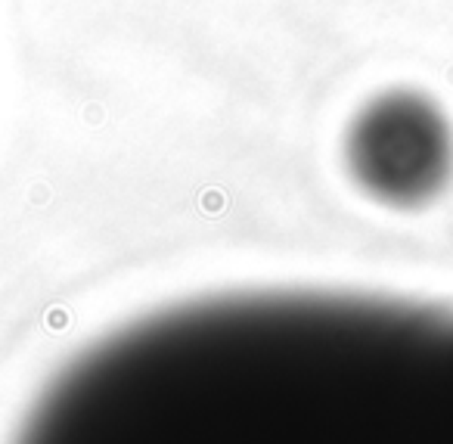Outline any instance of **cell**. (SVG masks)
I'll return each mask as SVG.
<instances>
[{
  "label": "cell",
  "instance_id": "cell-1",
  "mask_svg": "<svg viewBox=\"0 0 453 444\" xmlns=\"http://www.w3.org/2000/svg\"><path fill=\"white\" fill-rule=\"evenodd\" d=\"M13 444H453V311L314 289L174 305L81 351Z\"/></svg>",
  "mask_w": 453,
  "mask_h": 444
},
{
  "label": "cell",
  "instance_id": "cell-2",
  "mask_svg": "<svg viewBox=\"0 0 453 444\" xmlns=\"http://www.w3.org/2000/svg\"><path fill=\"white\" fill-rule=\"evenodd\" d=\"M351 181L391 209H416L438 196L453 171V127L419 90L394 88L363 106L344 134Z\"/></svg>",
  "mask_w": 453,
  "mask_h": 444
}]
</instances>
